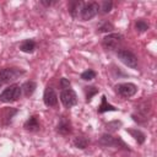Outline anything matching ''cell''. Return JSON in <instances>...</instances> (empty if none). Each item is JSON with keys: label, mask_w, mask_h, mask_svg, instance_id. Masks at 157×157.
I'll list each match as a JSON object with an SVG mask.
<instances>
[{"label": "cell", "mask_w": 157, "mask_h": 157, "mask_svg": "<svg viewBox=\"0 0 157 157\" xmlns=\"http://www.w3.org/2000/svg\"><path fill=\"white\" fill-rule=\"evenodd\" d=\"M98 142L104 147H115V148H123L125 151H130L129 145H126L120 136H113L112 134H108V132L103 134L99 137Z\"/></svg>", "instance_id": "obj_1"}, {"label": "cell", "mask_w": 157, "mask_h": 157, "mask_svg": "<svg viewBox=\"0 0 157 157\" xmlns=\"http://www.w3.org/2000/svg\"><path fill=\"white\" fill-rule=\"evenodd\" d=\"M99 12V4L96 1H90V2H83L81 4L80 11H78V17L82 21H88L93 18L97 13Z\"/></svg>", "instance_id": "obj_2"}, {"label": "cell", "mask_w": 157, "mask_h": 157, "mask_svg": "<svg viewBox=\"0 0 157 157\" xmlns=\"http://www.w3.org/2000/svg\"><path fill=\"white\" fill-rule=\"evenodd\" d=\"M22 94L21 86L17 83H12L9 87H6L1 93H0V102L4 103H10L17 101Z\"/></svg>", "instance_id": "obj_3"}, {"label": "cell", "mask_w": 157, "mask_h": 157, "mask_svg": "<svg viewBox=\"0 0 157 157\" xmlns=\"http://www.w3.org/2000/svg\"><path fill=\"white\" fill-rule=\"evenodd\" d=\"M114 91L121 98H130L137 92V86L132 82H121L114 86Z\"/></svg>", "instance_id": "obj_4"}, {"label": "cell", "mask_w": 157, "mask_h": 157, "mask_svg": "<svg viewBox=\"0 0 157 157\" xmlns=\"http://www.w3.org/2000/svg\"><path fill=\"white\" fill-rule=\"evenodd\" d=\"M117 55H118L119 60L128 67H130V69L137 67V56L132 52H130L128 49H119V50H117Z\"/></svg>", "instance_id": "obj_5"}, {"label": "cell", "mask_w": 157, "mask_h": 157, "mask_svg": "<svg viewBox=\"0 0 157 157\" xmlns=\"http://www.w3.org/2000/svg\"><path fill=\"white\" fill-rule=\"evenodd\" d=\"M23 74H25V71L18 67H5V69L0 70V80L2 83H10V82L17 80Z\"/></svg>", "instance_id": "obj_6"}, {"label": "cell", "mask_w": 157, "mask_h": 157, "mask_svg": "<svg viewBox=\"0 0 157 157\" xmlns=\"http://www.w3.org/2000/svg\"><path fill=\"white\" fill-rule=\"evenodd\" d=\"M123 40V36L120 33H109L102 39V47L105 50H115Z\"/></svg>", "instance_id": "obj_7"}, {"label": "cell", "mask_w": 157, "mask_h": 157, "mask_svg": "<svg viewBox=\"0 0 157 157\" xmlns=\"http://www.w3.org/2000/svg\"><path fill=\"white\" fill-rule=\"evenodd\" d=\"M60 101L63 103V105L65 108H72L74 105L77 104V94L74 90L71 88H66V90H61L60 93Z\"/></svg>", "instance_id": "obj_8"}, {"label": "cell", "mask_w": 157, "mask_h": 157, "mask_svg": "<svg viewBox=\"0 0 157 157\" xmlns=\"http://www.w3.org/2000/svg\"><path fill=\"white\" fill-rule=\"evenodd\" d=\"M43 102L47 107H54L58 104V94L53 87L50 86L45 87L44 93H43Z\"/></svg>", "instance_id": "obj_9"}, {"label": "cell", "mask_w": 157, "mask_h": 157, "mask_svg": "<svg viewBox=\"0 0 157 157\" xmlns=\"http://www.w3.org/2000/svg\"><path fill=\"white\" fill-rule=\"evenodd\" d=\"M72 131V128H71V121L66 118V117H60L59 121H58V125H56V132L60 134V135H69L70 132Z\"/></svg>", "instance_id": "obj_10"}, {"label": "cell", "mask_w": 157, "mask_h": 157, "mask_svg": "<svg viewBox=\"0 0 157 157\" xmlns=\"http://www.w3.org/2000/svg\"><path fill=\"white\" fill-rule=\"evenodd\" d=\"M23 128H25V130L31 131V132L38 131V130H39V121H38V118H37L36 115H31V117L25 121Z\"/></svg>", "instance_id": "obj_11"}, {"label": "cell", "mask_w": 157, "mask_h": 157, "mask_svg": "<svg viewBox=\"0 0 157 157\" xmlns=\"http://www.w3.org/2000/svg\"><path fill=\"white\" fill-rule=\"evenodd\" d=\"M36 88H37V83L34 81H32V80L23 82L22 86H21V91L25 94V97H31L34 93Z\"/></svg>", "instance_id": "obj_12"}, {"label": "cell", "mask_w": 157, "mask_h": 157, "mask_svg": "<svg viewBox=\"0 0 157 157\" xmlns=\"http://www.w3.org/2000/svg\"><path fill=\"white\" fill-rule=\"evenodd\" d=\"M126 132H129L136 140V142L139 145H142L145 142V140H146V135L139 129H126Z\"/></svg>", "instance_id": "obj_13"}, {"label": "cell", "mask_w": 157, "mask_h": 157, "mask_svg": "<svg viewBox=\"0 0 157 157\" xmlns=\"http://www.w3.org/2000/svg\"><path fill=\"white\" fill-rule=\"evenodd\" d=\"M36 49V42L33 39H25L20 44V50L23 53H33Z\"/></svg>", "instance_id": "obj_14"}, {"label": "cell", "mask_w": 157, "mask_h": 157, "mask_svg": "<svg viewBox=\"0 0 157 157\" xmlns=\"http://www.w3.org/2000/svg\"><path fill=\"white\" fill-rule=\"evenodd\" d=\"M98 113H105V112H115L117 110V108L115 107H113L112 104H109L108 102H107V97L103 94L102 96V101H101V104L98 105Z\"/></svg>", "instance_id": "obj_15"}, {"label": "cell", "mask_w": 157, "mask_h": 157, "mask_svg": "<svg viewBox=\"0 0 157 157\" xmlns=\"http://www.w3.org/2000/svg\"><path fill=\"white\" fill-rule=\"evenodd\" d=\"M72 144H74V146H75L76 148H80V150H85V148L88 146V144H90V140H88L87 137H85V136H76V137L74 139Z\"/></svg>", "instance_id": "obj_16"}, {"label": "cell", "mask_w": 157, "mask_h": 157, "mask_svg": "<svg viewBox=\"0 0 157 157\" xmlns=\"http://www.w3.org/2000/svg\"><path fill=\"white\" fill-rule=\"evenodd\" d=\"M81 4H82V1H70L69 2V12L72 16V18L78 17V11H80Z\"/></svg>", "instance_id": "obj_17"}, {"label": "cell", "mask_w": 157, "mask_h": 157, "mask_svg": "<svg viewBox=\"0 0 157 157\" xmlns=\"http://www.w3.org/2000/svg\"><path fill=\"white\" fill-rule=\"evenodd\" d=\"M114 29V26L110 23V22H108V21H105V22H103L99 27H98V29H97V32L98 33H112V31Z\"/></svg>", "instance_id": "obj_18"}, {"label": "cell", "mask_w": 157, "mask_h": 157, "mask_svg": "<svg viewBox=\"0 0 157 157\" xmlns=\"http://www.w3.org/2000/svg\"><path fill=\"white\" fill-rule=\"evenodd\" d=\"M120 126H121V121L120 120H114V121H109L108 124H105V129H107L108 134L117 131Z\"/></svg>", "instance_id": "obj_19"}, {"label": "cell", "mask_w": 157, "mask_h": 157, "mask_svg": "<svg viewBox=\"0 0 157 157\" xmlns=\"http://www.w3.org/2000/svg\"><path fill=\"white\" fill-rule=\"evenodd\" d=\"M148 23L145 21V20H136V22H135V29L137 31V32H146L147 29H148Z\"/></svg>", "instance_id": "obj_20"}, {"label": "cell", "mask_w": 157, "mask_h": 157, "mask_svg": "<svg viewBox=\"0 0 157 157\" xmlns=\"http://www.w3.org/2000/svg\"><path fill=\"white\" fill-rule=\"evenodd\" d=\"M96 93H98V88H97V87H94V86H86V87H85V94H86V101H87V102L91 101L92 97H93Z\"/></svg>", "instance_id": "obj_21"}, {"label": "cell", "mask_w": 157, "mask_h": 157, "mask_svg": "<svg viewBox=\"0 0 157 157\" xmlns=\"http://www.w3.org/2000/svg\"><path fill=\"white\" fill-rule=\"evenodd\" d=\"M112 7H113V1H103L101 5H99V11L102 13H108L112 11Z\"/></svg>", "instance_id": "obj_22"}, {"label": "cell", "mask_w": 157, "mask_h": 157, "mask_svg": "<svg viewBox=\"0 0 157 157\" xmlns=\"http://www.w3.org/2000/svg\"><path fill=\"white\" fill-rule=\"evenodd\" d=\"M94 77H96V72L92 69H88V70H86L81 74V78L83 81H92Z\"/></svg>", "instance_id": "obj_23"}, {"label": "cell", "mask_w": 157, "mask_h": 157, "mask_svg": "<svg viewBox=\"0 0 157 157\" xmlns=\"http://www.w3.org/2000/svg\"><path fill=\"white\" fill-rule=\"evenodd\" d=\"M16 113H17V109H12V108H7V109H5V110H4L5 119H6L5 125H7L9 123H11V119H12V117H13Z\"/></svg>", "instance_id": "obj_24"}, {"label": "cell", "mask_w": 157, "mask_h": 157, "mask_svg": "<svg viewBox=\"0 0 157 157\" xmlns=\"http://www.w3.org/2000/svg\"><path fill=\"white\" fill-rule=\"evenodd\" d=\"M70 81L67 80V78H65V77H63V78H60V82H59V86H60V88L61 90H66V88H70Z\"/></svg>", "instance_id": "obj_25"}, {"label": "cell", "mask_w": 157, "mask_h": 157, "mask_svg": "<svg viewBox=\"0 0 157 157\" xmlns=\"http://www.w3.org/2000/svg\"><path fill=\"white\" fill-rule=\"evenodd\" d=\"M56 1H45V0H40V4L43 5V6H45V7H48V6H52V5H54Z\"/></svg>", "instance_id": "obj_26"}, {"label": "cell", "mask_w": 157, "mask_h": 157, "mask_svg": "<svg viewBox=\"0 0 157 157\" xmlns=\"http://www.w3.org/2000/svg\"><path fill=\"white\" fill-rule=\"evenodd\" d=\"M1 85H2V82H1V80H0V87H1Z\"/></svg>", "instance_id": "obj_27"}]
</instances>
